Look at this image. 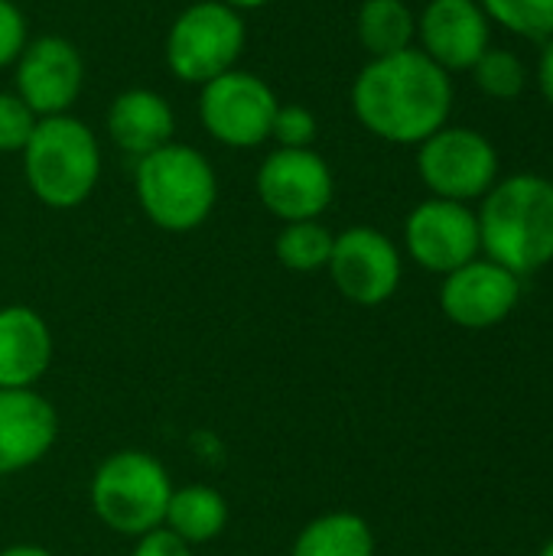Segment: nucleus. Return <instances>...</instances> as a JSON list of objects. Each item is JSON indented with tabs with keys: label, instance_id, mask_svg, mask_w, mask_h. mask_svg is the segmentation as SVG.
<instances>
[{
	"label": "nucleus",
	"instance_id": "0eeeda50",
	"mask_svg": "<svg viewBox=\"0 0 553 556\" xmlns=\"http://www.w3.org/2000/svg\"><path fill=\"white\" fill-rule=\"evenodd\" d=\"M280 101L274 88L244 68H231L199 91V121L212 140L231 150H251L271 140V124Z\"/></svg>",
	"mask_w": 553,
	"mask_h": 556
},
{
	"label": "nucleus",
	"instance_id": "b1692460",
	"mask_svg": "<svg viewBox=\"0 0 553 556\" xmlns=\"http://www.w3.org/2000/svg\"><path fill=\"white\" fill-rule=\"evenodd\" d=\"M319 134V121L306 104H280L271 124V140L284 150H310Z\"/></svg>",
	"mask_w": 553,
	"mask_h": 556
},
{
	"label": "nucleus",
	"instance_id": "393cba45",
	"mask_svg": "<svg viewBox=\"0 0 553 556\" xmlns=\"http://www.w3.org/2000/svg\"><path fill=\"white\" fill-rule=\"evenodd\" d=\"M39 117L20 101L16 91H0V153H23Z\"/></svg>",
	"mask_w": 553,
	"mask_h": 556
},
{
	"label": "nucleus",
	"instance_id": "4be33fe9",
	"mask_svg": "<svg viewBox=\"0 0 553 556\" xmlns=\"http://www.w3.org/2000/svg\"><path fill=\"white\" fill-rule=\"evenodd\" d=\"M489 23L505 26L521 39L544 42L553 36V0H479Z\"/></svg>",
	"mask_w": 553,
	"mask_h": 556
},
{
	"label": "nucleus",
	"instance_id": "aec40b11",
	"mask_svg": "<svg viewBox=\"0 0 553 556\" xmlns=\"http://www.w3.org/2000/svg\"><path fill=\"white\" fill-rule=\"evenodd\" d=\"M355 33L372 59L394 55L414 46L417 16L404 0H362L355 16Z\"/></svg>",
	"mask_w": 553,
	"mask_h": 556
},
{
	"label": "nucleus",
	"instance_id": "dca6fc26",
	"mask_svg": "<svg viewBox=\"0 0 553 556\" xmlns=\"http://www.w3.org/2000/svg\"><path fill=\"white\" fill-rule=\"evenodd\" d=\"M52 365L49 323L29 306H0V388H36Z\"/></svg>",
	"mask_w": 553,
	"mask_h": 556
},
{
	"label": "nucleus",
	"instance_id": "6ab92c4d",
	"mask_svg": "<svg viewBox=\"0 0 553 556\" xmlns=\"http://www.w3.org/2000/svg\"><path fill=\"white\" fill-rule=\"evenodd\" d=\"M375 531L355 511H326L303 525L290 556H375Z\"/></svg>",
	"mask_w": 553,
	"mask_h": 556
},
{
	"label": "nucleus",
	"instance_id": "412c9836",
	"mask_svg": "<svg viewBox=\"0 0 553 556\" xmlns=\"http://www.w3.org/2000/svg\"><path fill=\"white\" fill-rule=\"evenodd\" d=\"M332 244H336V235L319 218L287 222L274 241V254L280 267L293 274H316V270H326L332 257Z\"/></svg>",
	"mask_w": 553,
	"mask_h": 556
},
{
	"label": "nucleus",
	"instance_id": "7ed1b4c3",
	"mask_svg": "<svg viewBox=\"0 0 553 556\" xmlns=\"http://www.w3.org/2000/svg\"><path fill=\"white\" fill-rule=\"evenodd\" d=\"M23 176L29 192L49 208H78L101 179V143L95 130L72 117H39L23 147Z\"/></svg>",
	"mask_w": 553,
	"mask_h": 556
},
{
	"label": "nucleus",
	"instance_id": "7c9ffc66",
	"mask_svg": "<svg viewBox=\"0 0 553 556\" xmlns=\"http://www.w3.org/2000/svg\"><path fill=\"white\" fill-rule=\"evenodd\" d=\"M538 556H553V538L548 541V544H544V547H541V554Z\"/></svg>",
	"mask_w": 553,
	"mask_h": 556
},
{
	"label": "nucleus",
	"instance_id": "bb28decb",
	"mask_svg": "<svg viewBox=\"0 0 553 556\" xmlns=\"http://www.w3.org/2000/svg\"><path fill=\"white\" fill-rule=\"evenodd\" d=\"M130 556H192V547L183 538H176L169 528H156L137 538Z\"/></svg>",
	"mask_w": 553,
	"mask_h": 556
},
{
	"label": "nucleus",
	"instance_id": "2eb2a0df",
	"mask_svg": "<svg viewBox=\"0 0 553 556\" xmlns=\"http://www.w3.org/2000/svg\"><path fill=\"white\" fill-rule=\"evenodd\" d=\"M55 440L59 414L36 388H0V476L42 463Z\"/></svg>",
	"mask_w": 553,
	"mask_h": 556
},
{
	"label": "nucleus",
	"instance_id": "f8f14e48",
	"mask_svg": "<svg viewBox=\"0 0 553 556\" xmlns=\"http://www.w3.org/2000/svg\"><path fill=\"white\" fill-rule=\"evenodd\" d=\"M16 65V94L36 117L68 114L85 88V62L72 39L36 36L23 46Z\"/></svg>",
	"mask_w": 553,
	"mask_h": 556
},
{
	"label": "nucleus",
	"instance_id": "f03ea898",
	"mask_svg": "<svg viewBox=\"0 0 553 556\" xmlns=\"http://www.w3.org/2000/svg\"><path fill=\"white\" fill-rule=\"evenodd\" d=\"M482 254L515 277L553 264V186L544 176L515 173L499 179L476 212Z\"/></svg>",
	"mask_w": 553,
	"mask_h": 556
},
{
	"label": "nucleus",
	"instance_id": "a211bd4d",
	"mask_svg": "<svg viewBox=\"0 0 553 556\" xmlns=\"http://www.w3.org/2000/svg\"><path fill=\"white\" fill-rule=\"evenodd\" d=\"M163 528H169L176 538H183L189 547L209 544L222 538L228 528V502L218 489L212 485H186L173 489Z\"/></svg>",
	"mask_w": 553,
	"mask_h": 556
},
{
	"label": "nucleus",
	"instance_id": "4468645a",
	"mask_svg": "<svg viewBox=\"0 0 553 556\" xmlns=\"http://www.w3.org/2000/svg\"><path fill=\"white\" fill-rule=\"evenodd\" d=\"M489 16L479 0H430L417 16L420 52L443 72H469L489 49Z\"/></svg>",
	"mask_w": 553,
	"mask_h": 556
},
{
	"label": "nucleus",
	"instance_id": "c85d7f7f",
	"mask_svg": "<svg viewBox=\"0 0 553 556\" xmlns=\"http://www.w3.org/2000/svg\"><path fill=\"white\" fill-rule=\"evenodd\" d=\"M0 556H55L52 551L39 547V544H13V547H3Z\"/></svg>",
	"mask_w": 553,
	"mask_h": 556
},
{
	"label": "nucleus",
	"instance_id": "6e6552de",
	"mask_svg": "<svg viewBox=\"0 0 553 556\" xmlns=\"http://www.w3.org/2000/svg\"><path fill=\"white\" fill-rule=\"evenodd\" d=\"M417 173L430 195L469 205L499 182V153L486 134L447 124L417 143Z\"/></svg>",
	"mask_w": 553,
	"mask_h": 556
},
{
	"label": "nucleus",
	"instance_id": "f3484780",
	"mask_svg": "<svg viewBox=\"0 0 553 556\" xmlns=\"http://www.w3.org/2000/svg\"><path fill=\"white\" fill-rule=\"evenodd\" d=\"M111 143L127 156H147L166 143H173L176 114L169 101L153 88H127L121 91L104 117Z\"/></svg>",
	"mask_w": 553,
	"mask_h": 556
},
{
	"label": "nucleus",
	"instance_id": "2f4dec72",
	"mask_svg": "<svg viewBox=\"0 0 553 556\" xmlns=\"http://www.w3.org/2000/svg\"><path fill=\"white\" fill-rule=\"evenodd\" d=\"M548 182H551V186H553V166H551V176H548Z\"/></svg>",
	"mask_w": 553,
	"mask_h": 556
},
{
	"label": "nucleus",
	"instance_id": "1a4fd4ad",
	"mask_svg": "<svg viewBox=\"0 0 553 556\" xmlns=\"http://www.w3.org/2000/svg\"><path fill=\"white\" fill-rule=\"evenodd\" d=\"M332 287L355 306H381L388 303L404 277V261L398 244L372 228V225H352L342 235H336L332 257L326 264Z\"/></svg>",
	"mask_w": 553,
	"mask_h": 556
},
{
	"label": "nucleus",
	"instance_id": "423d86ee",
	"mask_svg": "<svg viewBox=\"0 0 553 556\" xmlns=\"http://www.w3.org/2000/svg\"><path fill=\"white\" fill-rule=\"evenodd\" d=\"M248 29L238 10L222 0L189 3L166 33V68L186 85H205L231 68L244 52Z\"/></svg>",
	"mask_w": 553,
	"mask_h": 556
},
{
	"label": "nucleus",
	"instance_id": "c756f323",
	"mask_svg": "<svg viewBox=\"0 0 553 556\" xmlns=\"http://www.w3.org/2000/svg\"><path fill=\"white\" fill-rule=\"evenodd\" d=\"M222 3H228L231 10L244 13V10H261V7H267L271 0H222Z\"/></svg>",
	"mask_w": 553,
	"mask_h": 556
},
{
	"label": "nucleus",
	"instance_id": "ddd939ff",
	"mask_svg": "<svg viewBox=\"0 0 553 556\" xmlns=\"http://www.w3.org/2000/svg\"><path fill=\"white\" fill-rule=\"evenodd\" d=\"M521 300V277L489 257H476L443 277L440 309L460 329H492L505 323Z\"/></svg>",
	"mask_w": 553,
	"mask_h": 556
},
{
	"label": "nucleus",
	"instance_id": "a878e982",
	"mask_svg": "<svg viewBox=\"0 0 553 556\" xmlns=\"http://www.w3.org/2000/svg\"><path fill=\"white\" fill-rule=\"evenodd\" d=\"M29 42L26 33V16L13 0H0V68L13 65Z\"/></svg>",
	"mask_w": 553,
	"mask_h": 556
},
{
	"label": "nucleus",
	"instance_id": "20e7f679",
	"mask_svg": "<svg viewBox=\"0 0 553 556\" xmlns=\"http://www.w3.org/2000/svg\"><path fill=\"white\" fill-rule=\"evenodd\" d=\"M134 189L143 215L169 235L196 231L218 202V179L205 153L186 143H166L137 160Z\"/></svg>",
	"mask_w": 553,
	"mask_h": 556
},
{
	"label": "nucleus",
	"instance_id": "39448f33",
	"mask_svg": "<svg viewBox=\"0 0 553 556\" xmlns=\"http://www.w3.org/2000/svg\"><path fill=\"white\" fill-rule=\"evenodd\" d=\"M88 495L108 531L137 541L140 534L163 528L173 479L156 456L143 450H117L95 469Z\"/></svg>",
	"mask_w": 553,
	"mask_h": 556
},
{
	"label": "nucleus",
	"instance_id": "9d476101",
	"mask_svg": "<svg viewBox=\"0 0 553 556\" xmlns=\"http://www.w3.org/2000/svg\"><path fill=\"white\" fill-rule=\"evenodd\" d=\"M254 189L261 205L287 222H310L319 218L336 195V179L329 163L310 147V150H284L264 156L254 176Z\"/></svg>",
	"mask_w": 553,
	"mask_h": 556
},
{
	"label": "nucleus",
	"instance_id": "f257e3e1",
	"mask_svg": "<svg viewBox=\"0 0 553 556\" xmlns=\"http://www.w3.org/2000/svg\"><path fill=\"white\" fill-rule=\"evenodd\" d=\"M352 111L378 140L417 147L450 121V72L414 46L372 59L352 81Z\"/></svg>",
	"mask_w": 553,
	"mask_h": 556
},
{
	"label": "nucleus",
	"instance_id": "5701e85b",
	"mask_svg": "<svg viewBox=\"0 0 553 556\" xmlns=\"http://www.w3.org/2000/svg\"><path fill=\"white\" fill-rule=\"evenodd\" d=\"M469 72H473L479 91H486L495 101H512L528 85L525 62L515 52H508V49H486Z\"/></svg>",
	"mask_w": 553,
	"mask_h": 556
},
{
	"label": "nucleus",
	"instance_id": "9b49d317",
	"mask_svg": "<svg viewBox=\"0 0 553 556\" xmlns=\"http://www.w3.org/2000/svg\"><path fill=\"white\" fill-rule=\"evenodd\" d=\"M404 248L417 267L447 277L482 254L479 218L466 202L430 195L411 208L404 222Z\"/></svg>",
	"mask_w": 553,
	"mask_h": 556
},
{
	"label": "nucleus",
	"instance_id": "cd10ccee",
	"mask_svg": "<svg viewBox=\"0 0 553 556\" xmlns=\"http://www.w3.org/2000/svg\"><path fill=\"white\" fill-rule=\"evenodd\" d=\"M541 59H538V85H541V94L553 104V36L541 42Z\"/></svg>",
	"mask_w": 553,
	"mask_h": 556
}]
</instances>
